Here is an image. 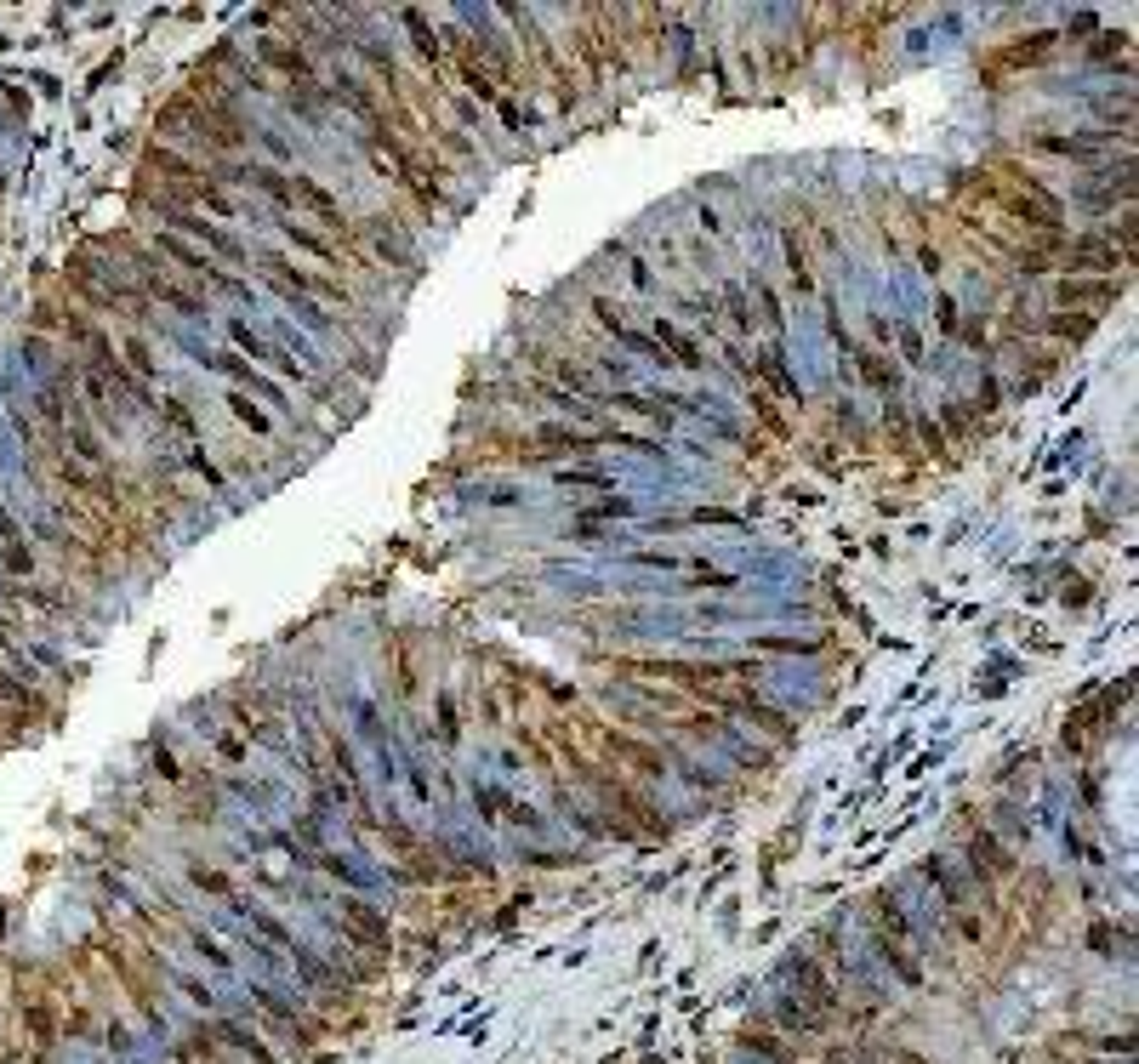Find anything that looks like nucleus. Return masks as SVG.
Listing matches in <instances>:
<instances>
[{
  "label": "nucleus",
  "mask_w": 1139,
  "mask_h": 1064,
  "mask_svg": "<svg viewBox=\"0 0 1139 1064\" xmlns=\"http://www.w3.org/2000/svg\"><path fill=\"white\" fill-rule=\"evenodd\" d=\"M1002 206H1009V211H1014V217H1020L1025 228H1049V234H1054V228L1065 222V206H1060V199H1054V194H1049L1043 183H1031V177L1020 183V194H1009V199H1002Z\"/></svg>",
  "instance_id": "f257e3e1"
},
{
  "label": "nucleus",
  "mask_w": 1139,
  "mask_h": 1064,
  "mask_svg": "<svg viewBox=\"0 0 1139 1064\" xmlns=\"http://www.w3.org/2000/svg\"><path fill=\"white\" fill-rule=\"evenodd\" d=\"M337 922H342V934H354L359 945H388V916L377 911V905H365V900H342V911H337Z\"/></svg>",
  "instance_id": "f03ea898"
},
{
  "label": "nucleus",
  "mask_w": 1139,
  "mask_h": 1064,
  "mask_svg": "<svg viewBox=\"0 0 1139 1064\" xmlns=\"http://www.w3.org/2000/svg\"><path fill=\"white\" fill-rule=\"evenodd\" d=\"M587 780H593L598 791H605V803H610V809H621V814H632V820H639L644 831H661V837H666V814H655V809L644 803V797H632V791H627L621 780H598V774H587Z\"/></svg>",
  "instance_id": "7ed1b4c3"
},
{
  "label": "nucleus",
  "mask_w": 1139,
  "mask_h": 1064,
  "mask_svg": "<svg viewBox=\"0 0 1139 1064\" xmlns=\"http://www.w3.org/2000/svg\"><path fill=\"white\" fill-rule=\"evenodd\" d=\"M1122 262H1128V251L1117 240H1083V245L1065 251V268H1105V274H1117Z\"/></svg>",
  "instance_id": "20e7f679"
},
{
  "label": "nucleus",
  "mask_w": 1139,
  "mask_h": 1064,
  "mask_svg": "<svg viewBox=\"0 0 1139 1064\" xmlns=\"http://www.w3.org/2000/svg\"><path fill=\"white\" fill-rule=\"evenodd\" d=\"M165 217H172L177 228H188V234H199V240H206V245H217V251H222L228 262H246L240 240H228V234H222L217 222H206V217H194V211H183V206H165Z\"/></svg>",
  "instance_id": "39448f33"
},
{
  "label": "nucleus",
  "mask_w": 1139,
  "mask_h": 1064,
  "mask_svg": "<svg viewBox=\"0 0 1139 1064\" xmlns=\"http://www.w3.org/2000/svg\"><path fill=\"white\" fill-rule=\"evenodd\" d=\"M291 199H296V206H308L314 217H325V222H337V228H348V217H342V206H337V199H330V194H325V188H319L314 177H303V171H296V177H291Z\"/></svg>",
  "instance_id": "423d86ee"
},
{
  "label": "nucleus",
  "mask_w": 1139,
  "mask_h": 1064,
  "mask_svg": "<svg viewBox=\"0 0 1139 1064\" xmlns=\"http://www.w3.org/2000/svg\"><path fill=\"white\" fill-rule=\"evenodd\" d=\"M257 1008H262V1013H268V1019H274V1024H280V1030H285V1036H291V1042H296V1047H314V1030H308V1024H303V1019H296V1013H291V1008H285V1002H280V996H274V990H257Z\"/></svg>",
  "instance_id": "0eeeda50"
},
{
  "label": "nucleus",
  "mask_w": 1139,
  "mask_h": 1064,
  "mask_svg": "<svg viewBox=\"0 0 1139 1064\" xmlns=\"http://www.w3.org/2000/svg\"><path fill=\"white\" fill-rule=\"evenodd\" d=\"M206 364H211V371H228L234 382H246L251 393H262V398H274V405H285V393H280L274 382H262V376H251V364H246V359H234V353H206Z\"/></svg>",
  "instance_id": "6e6552de"
},
{
  "label": "nucleus",
  "mask_w": 1139,
  "mask_h": 1064,
  "mask_svg": "<svg viewBox=\"0 0 1139 1064\" xmlns=\"http://www.w3.org/2000/svg\"><path fill=\"white\" fill-rule=\"evenodd\" d=\"M160 251H172V256L183 262V268H194V274H206V279H211V285H222V290H240V285H234V279H228L222 268H211V262H206V256H199L194 245H183L177 234H160Z\"/></svg>",
  "instance_id": "1a4fd4ad"
},
{
  "label": "nucleus",
  "mask_w": 1139,
  "mask_h": 1064,
  "mask_svg": "<svg viewBox=\"0 0 1139 1064\" xmlns=\"http://www.w3.org/2000/svg\"><path fill=\"white\" fill-rule=\"evenodd\" d=\"M605 746H610V757L632 763V769H644V774H666V757H661V751H650V746H639V740H627V735H605Z\"/></svg>",
  "instance_id": "9d476101"
},
{
  "label": "nucleus",
  "mask_w": 1139,
  "mask_h": 1064,
  "mask_svg": "<svg viewBox=\"0 0 1139 1064\" xmlns=\"http://www.w3.org/2000/svg\"><path fill=\"white\" fill-rule=\"evenodd\" d=\"M211 1036H222L228 1047H240V1053H251L257 1064H274V1053H268V1042H262V1036H251L246 1024H228V1019H222V1024H211Z\"/></svg>",
  "instance_id": "9b49d317"
},
{
  "label": "nucleus",
  "mask_w": 1139,
  "mask_h": 1064,
  "mask_svg": "<svg viewBox=\"0 0 1139 1064\" xmlns=\"http://www.w3.org/2000/svg\"><path fill=\"white\" fill-rule=\"evenodd\" d=\"M234 177L262 188V194H274V199H291V177H280L274 165H234Z\"/></svg>",
  "instance_id": "f8f14e48"
},
{
  "label": "nucleus",
  "mask_w": 1139,
  "mask_h": 1064,
  "mask_svg": "<svg viewBox=\"0 0 1139 1064\" xmlns=\"http://www.w3.org/2000/svg\"><path fill=\"white\" fill-rule=\"evenodd\" d=\"M1117 290H1122V279H1111V285H1083V279H1065V285H1060V302H1117Z\"/></svg>",
  "instance_id": "ddd939ff"
},
{
  "label": "nucleus",
  "mask_w": 1139,
  "mask_h": 1064,
  "mask_svg": "<svg viewBox=\"0 0 1139 1064\" xmlns=\"http://www.w3.org/2000/svg\"><path fill=\"white\" fill-rule=\"evenodd\" d=\"M371 228H377V251H382V256H393V262H399V268H411V245H405V240H399V222H388V217H377Z\"/></svg>",
  "instance_id": "4468645a"
},
{
  "label": "nucleus",
  "mask_w": 1139,
  "mask_h": 1064,
  "mask_svg": "<svg viewBox=\"0 0 1139 1064\" xmlns=\"http://www.w3.org/2000/svg\"><path fill=\"white\" fill-rule=\"evenodd\" d=\"M143 160L154 165V171H165V177H183V183H199V165H188V160H183V154H172V148H149Z\"/></svg>",
  "instance_id": "2eb2a0df"
},
{
  "label": "nucleus",
  "mask_w": 1139,
  "mask_h": 1064,
  "mask_svg": "<svg viewBox=\"0 0 1139 1064\" xmlns=\"http://www.w3.org/2000/svg\"><path fill=\"white\" fill-rule=\"evenodd\" d=\"M1043 330H1049V337H1060V342H1083L1088 330H1094V313H1054Z\"/></svg>",
  "instance_id": "dca6fc26"
},
{
  "label": "nucleus",
  "mask_w": 1139,
  "mask_h": 1064,
  "mask_svg": "<svg viewBox=\"0 0 1139 1064\" xmlns=\"http://www.w3.org/2000/svg\"><path fill=\"white\" fill-rule=\"evenodd\" d=\"M968 854H975V866H991V877H1002V871H1014V859L1002 854V848H997V843L986 837V831H980L975 843H968Z\"/></svg>",
  "instance_id": "f3484780"
},
{
  "label": "nucleus",
  "mask_w": 1139,
  "mask_h": 1064,
  "mask_svg": "<svg viewBox=\"0 0 1139 1064\" xmlns=\"http://www.w3.org/2000/svg\"><path fill=\"white\" fill-rule=\"evenodd\" d=\"M661 342H666V348H673V353H678V359L689 364V371H695V364H701V353H695V342L684 337V330H678V325H655V348H661Z\"/></svg>",
  "instance_id": "a211bd4d"
},
{
  "label": "nucleus",
  "mask_w": 1139,
  "mask_h": 1064,
  "mask_svg": "<svg viewBox=\"0 0 1139 1064\" xmlns=\"http://www.w3.org/2000/svg\"><path fill=\"white\" fill-rule=\"evenodd\" d=\"M228 410H234V416H240V421L251 427V433H268V427H274V421H268V416H262V410L251 405V398H246V393H234V398H228Z\"/></svg>",
  "instance_id": "6ab92c4d"
},
{
  "label": "nucleus",
  "mask_w": 1139,
  "mask_h": 1064,
  "mask_svg": "<svg viewBox=\"0 0 1139 1064\" xmlns=\"http://www.w3.org/2000/svg\"><path fill=\"white\" fill-rule=\"evenodd\" d=\"M747 1047H752V1053H763V1058H775V1064H792V1053H786L775 1036H769V1030H747Z\"/></svg>",
  "instance_id": "aec40b11"
},
{
  "label": "nucleus",
  "mask_w": 1139,
  "mask_h": 1064,
  "mask_svg": "<svg viewBox=\"0 0 1139 1064\" xmlns=\"http://www.w3.org/2000/svg\"><path fill=\"white\" fill-rule=\"evenodd\" d=\"M405 29H411V35H416V46H422V57H427V63H439V41H433V35H427V18H422V12H405Z\"/></svg>",
  "instance_id": "412c9836"
},
{
  "label": "nucleus",
  "mask_w": 1139,
  "mask_h": 1064,
  "mask_svg": "<svg viewBox=\"0 0 1139 1064\" xmlns=\"http://www.w3.org/2000/svg\"><path fill=\"white\" fill-rule=\"evenodd\" d=\"M724 308H729V325H741V330H752V308H747V296H741V285H724Z\"/></svg>",
  "instance_id": "4be33fe9"
},
{
  "label": "nucleus",
  "mask_w": 1139,
  "mask_h": 1064,
  "mask_svg": "<svg viewBox=\"0 0 1139 1064\" xmlns=\"http://www.w3.org/2000/svg\"><path fill=\"white\" fill-rule=\"evenodd\" d=\"M758 371H763V382H769V387H775V393H786V398L797 393V387H792V382L781 376V353H775V348H769V353H763V364H758Z\"/></svg>",
  "instance_id": "5701e85b"
},
{
  "label": "nucleus",
  "mask_w": 1139,
  "mask_h": 1064,
  "mask_svg": "<svg viewBox=\"0 0 1139 1064\" xmlns=\"http://www.w3.org/2000/svg\"><path fill=\"white\" fill-rule=\"evenodd\" d=\"M268 63H280V69H296V80H308V57L291 52V46H268Z\"/></svg>",
  "instance_id": "b1692460"
},
{
  "label": "nucleus",
  "mask_w": 1139,
  "mask_h": 1064,
  "mask_svg": "<svg viewBox=\"0 0 1139 1064\" xmlns=\"http://www.w3.org/2000/svg\"><path fill=\"white\" fill-rule=\"evenodd\" d=\"M126 359H131V376H154V353H149V342L131 337V342H126Z\"/></svg>",
  "instance_id": "393cba45"
},
{
  "label": "nucleus",
  "mask_w": 1139,
  "mask_h": 1064,
  "mask_svg": "<svg viewBox=\"0 0 1139 1064\" xmlns=\"http://www.w3.org/2000/svg\"><path fill=\"white\" fill-rule=\"evenodd\" d=\"M0 563H6V570H23V575H29V570H35V552H29L23 541H6V547H0Z\"/></svg>",
  "instance_id": "a878e982"
},
{
  "label": "nucleus",
  "mask_w": 1139,
  "mask_h": 1064,
  "mask_svg": "<svg viewBox=\"0 0 1139 1064\" xmlns=\"http://www.w3.org/2000/svg\"><path fill=\"white\" fill-rule=\"evenodd\" d=\"M285 234H291V240H296V245H303V251H314V256H325V262H330V256H337V245H325V240H319V234H308V228H296V222H291V228H285Z\"/></svg>",
  "instance_id": "bb28decb"
},
{
  "label": "nucleus",
  "mask_w": 1139,
  "mask_h": 1064,
  "mask_svg": "<svg viewBox=\"0 0 1139 1064\" xmlns=\"http://www.w3.org/2000/svg\"><path fill=\"white\" fill-rule=\"evenodd\" d=\"M786 262H792V274H797V290H809V262H803L797 234H786Z\"/></svg>",
  "instance_id": "cd10ccee"
},
{
  "label": "nucleus",
  "mask_w": 1139,
  "mask_h": 1064,
  "mask_svg": "<svg viewBox=\"0 0 1139 1064\" xmlns=\"http://www.w3.org/2000/svg\"><path fill=\"white\" fill-rule=\"evenodd\" d=\"M160 405H165V421H172L177 433H194V416H188V405H183V398H160Z\"/></svg>",
  "instance_id": "c85d7f7f"
},
{
  "label": "nucleus",
  "mask_w": 1139,
  "mask_h": 1064,
  "mask_svg": "<svg viewBox=\"0 0 1139 1064\" xmlns=\"http://www.w3.org/2000/svg\"><path fill=\"white\" fill-rule=\"evenodd\" d=\"M860 364H866V382H878V387H894V382H900V376H894V364H883V359H872V353H866Z\"/></svg>",
  "instance_id": "c756f323"
},
{
  "label": "nucleus",
  "mask_w": 1139,
  "mask_h": 1064,
  "mask_svg": "<svg viewBox=\"0 0 1139 1064\" xmlns=\"http://www.w3.org/2000/svg\"><path fill=\"white\" fill-rule=\"evenodd\" d=\"M251 922H257V928H262V934H268V940H274V945H285V951H296V940L285 934V928H280L274 916H262V911H251Z\"/></svg>",
  "instance_id": "7c9ffc66"
},
{
  "label": "nucleus",
  "mask_w": 1139,
  "mask_h": 1064,
  "mask_svg": "<svg viewBox=\"0 0 1139 1064\" xmlns=\"http://www.w3.org/2000/svg\"><path fill=\"white\" fill-rule=\"evenodd\" d=\"M188 877H194L199 888H211V893H228V877H222V871H211V866H188Z\"/></svg>",
  "instance_id": "2f4dec72"
},
{
  "label": "nucleus",
  "mask_w": 1139,
  "mask_h": 1064,
  "mask_svg": "<svg viewBox=\"0 0 1139 1064\" xmlns=\"http://www.w3.org/2000/svg\"><path fill=\"white\" fill-rule=\"evenodd\" d=\"M29 1030H35L41 1042H52V1008H46V1002H35V1008H29Z\"/></svg>",
  "instance_id": "473e14b6"
},
{
  "label": "nucleus",
  "mask_w": 1139,
  "mask_h": 1064,
  "mask_svg": "<svg viewBox=\"0 0 1139 1064\" xmlns=\"http://www.w3.org/2000/svg\"><path fill=\"white\" fill-rule=\"evenodd\" d=\"M758 302H763V319H769V325H781V302H775V296H769L763 285H758Z\"/></svg>",
  "instance_id": "72a5a7b5"
},
{
  "label": "nucleus",
  "mask_w": 1139,
  "mask_h": 1064,
  "mask_svg": "<svg viewBox=\"0 0 1139 1064\" xmlns=\"http://www.w3.org/2000/svg\"><path fill=\"white\" fill-rule=\"evenodd\" d=\"M900 348H906V353L917 359V353H923V337H917V330H900Z\"/></svg>",
  "instance_id": "f704fd0d"
},
{
  "label": "nucleus",
  "mask_w": 1139,
  "mask_h": 1064,
  "mask_svg": "<svg viewBox=\"0 0 1139 1064\" xmlns=\"http://www.w3.org/2000/svg\"><path fill=\"white\" fill-rule=\"evenodd\" d=\"M564 484H610L605 473H564Z\"/></svg>",
  "instance_id": "c9c22d12"
}]
</instances>
